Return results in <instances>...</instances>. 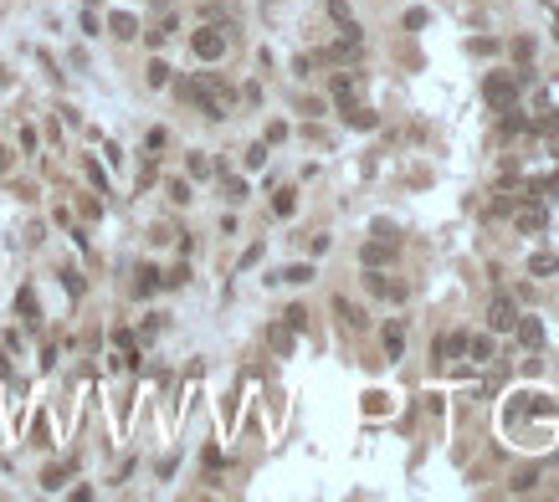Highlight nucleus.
Segmentation results:
<instances>
[{
    "instance_id": "obj_1",
    "label": "nucleus",
    "mask_w": 559,
    "mask_h": 502,
    "mask_svg": "<svg viewBox=\"0 0 559 502\" xmlns=\"http://www.w3.org/2000/svg\"><path fill=\"white\" fill-rule=\"evenodd\" d=\"M518 87H524V72H492L488 83H483V98L492 103V108H513Z\"/></svg>"
},
{
    "instance_id": "obj_2",
    "label": "nucleus",
    "mask_w": 559,
    "mask_h": 502,
    "mask_svg": "<svg viewBox=\"0 0 559 502\" xmlns=\"http://www.w3.org/2000/svg\"><path fill=\"white\" fill-rule=\"evenodd\" d=\"M190 46H195L200 62H216V57H226V31H221V26H205V31L190 36Z\"/></svg>"
},
{
    "instance_id": "obj_3",
    "label": "nucleus",
    "mask_w": 559,
    "mask_h": 502,
    "mask_svg": "<svg viewBox=\"0 0 559 502\" xmlns=\"http://www.w3.org/2000/svg\"><path fill=\"white\" fill-rule=\"evenodd\" d=\"M513 323H518V302H513V297H492V308H488V328H492V334H508Z\"/></svg>"
},
{
    "instance_id": "obj_4",
    "label": "nucleus",
    "mask_w": 559,
    "mask_h": 502,
    "mask_svg": "<svg viewBox=\"0 0 559 502\" xmlns=\"http://www.w3.org/2000/svg\"><path fill=\"white\" fill-rule=\"evenodd\" d=\"M365 287H370L375 297H390V302L406 297V287H400V282H385V272H380V267H365Z\"/></svg>"
},
{
    "instance_id": "obj_5",
    "label": "nucleus",
    "mask_w": 559,
    "mask_h": 502,
    "mask_svg": "<svg viewBox=\"0 0 559 502\" xmlns=\"http://www.w3.org/2000/svg\"><path fill=\"white\" fill-rule=\"evenodd\" d=\"M334 313L344 318V328H365V323H370L365 308H359V302H349V297H334Z\"/></svg>"
},
{
    "instance_id": "obj_6",
    "label": "nucleus",
    "mask_w": 559,
    "mask_h": 502,
    "mask_svg": "<svg viewBox=\"0 0 559 502\" xmlns=\"http://www.w3.org/2000/svg\"><path fill=\"white\" fill-rule=\"evenodd\" d=\"M518 338H524V349H539V343H544V323L539 318H524V313H518Z\"/></svg>"
},
{
    "instance_id": "obj_7",
    "label": "nucleus",
    "mask_w": 559,
    "mask_h": 502,
    "mask_svg": "<svg viewBox=\"0 0 559 502\" xmlns=\"http://www.w3.org/2000/svg\"><path fill=\"white\" fill-rule=\"evenodd\" d=\"M390 257H395V241H390V236H380V241L365 246V267H385Z\"/></svg>"
},
{
    "instance_id": "obj_8",
    "label": "nucleus",
    "mask_w": 559,
    "mask_h": 502,
    "mask_svg": "<svg viewBox=\"0 0 559 502\" xmlns=\"http://www.w3.org/2000/svg\"><path fill=\"white\" fill-rule=\"evenodd\" d=\"M354 98H359V77H334V103L354 108Z\"/></svg>"
},
{
    "instance_id": "obj_9",
    "label": "nucleus",
    "mask_w": 559,
    "mask_h": 502,
    "mask_svg": "<svg viewBox=\"0 0 559 502\" xmlns=\"http://www.w3.org/2000/svg\"><path fill=\"white\" fill-rule=\"evenodd\" d=\"M160 287H164V272H160V267H139V282H134V293H139V297L160 293Z\"/></svg>"
},
{
    "instance_id": "obj_10",
    "label": "nucleus",
    "mask_w": 559,
    "mask_h": 502,
    "mask_svg": "<svg viewBox=\"0 0 559 502\" xmlns=\"http://www.w3.org/2000/svg\"><path fill=\"white\" fill-rule=\"evenodd\" d=\"M462 354H467V338L462 334H447V338L436 343V359H462Z\"/></svg>"
},
{
    "instance_id": "obj_11",
    "label": "nucleus",
    "mask_w": 559,
    "mask_h": 502,
    "mask_svg": "<svg viewBox=\"0 0 559 502\" xmlns=\"http://www.w3.org/2000/svg\"><path fill=\"white\" fill-rule=\"evenodd\" d=\"M16 313H21V318L31 323V328L42 323V313H36V293H31V287H21V297H16Z\"/></svg>"
},
{
    "instance_id": "obj_12",
    "label": "nucleus",
    "mask_w": 559,
    "mask_h": 502,
    "mask_svg": "<svg viewBox=\"0 0 559 502\" xmlns=\"http://www.w3.org/2000/svg\"><path fill=\"white\" fill-rule=\"evenodd\" d=\"M528 272H534V277H554L559 272V257H554V251H539V257H528Z\"/></svg>"
},
{
    "instance_id": "obj_13",
    "label": "nucleus",
    "mask_w": 559,
    "mask_h": 502,
    "mask_svg": "<svg viewBox=\"0 0 559 502\" xmlns=\"http://www.w3.org/2000/svg\"><path fill=\"white\" fill-rule=\"evenodd\" d=\"M108 26H113V36H123V42H128V36H139V21L128 16V10H119V16H108Z\"/></svg>"
},
{
    "instance_id": "obj_14",
    "label": "nucleus",
    "mask_w": 559,
    "mask_h": 502,
    "mask_svg": "<svg viewBox=\"0 0 559 502\" xmlns=\"http://www.w3.org/2000/svg\"><path fill=\"white\" fill-rule=\"evenodd\" d=\"M400 349H406V328L390 323V328H385V354H390V359H400Z\"/></svg>"
},
{
    "instance_id": "obj_15",
    "label": "nucleus",
    "mask_w": 559,
    "mask_h": 502,
    "mask_svg": "<svg viewBox=\"0 0 559 502\" xmlns=\"http://www.w3.org/2000/svg\"><path fill=\"white\" fill-rule=\"evenodd\" d=\"M467 359H492V338L488 334H472V338H467Z\"/></svg>"
},
{
    "instance_id": "obj_16",
    "label": "nucleus",
    "mask_w": 559,
    "mask_h": 502,
    "mask_svg": "<svg viewBox=\"0 0 559 502\" xmlns=\"http://www.w3.org/2000/svg\"><path fill=\"white\" fill-rule=\"evenodd\" d=\"M267 343H272L277 354H293V328H288V323H277V328L267 334Z\"/></svg>"
},
{
    "instance_id": "obj_17",
    "label": "nucleus",
    "mask_w": 559,
    "mask_h": 502,
    "mask_svg": "<svg viewBox=\"0 0 559 502\" xmlns=\"http://www.w3.org/2000/svg\"><path fill=\"white\" fill-rule=\"evenodd\" d=\"M344 118H349V128H375V123H380V118H375L370 108H359V103H354V108H344Z\"/></svg>"
},
{
    "instance_id": "obj_18",
    "label": "nucleus",
    "mask_w": 559,
    "mask_h": 502,
    "mask_svg": "<svg viewBox=\"0 0 559 502\" xmlns=\"http://www.w3.org/2000/svg\"><path fill=\"white\" fill-rule=\"evenodd\" d=\"M277 282H298V287H303V282H313V267H303V261H298V267H288Z\"/></svg>"
},
{
    "instance_id": "obj_19",
    "label": "nucleus",
    "mask_w": 559,
    "mask_h": 502,
    "mask_svg": "<svg viewBox=\"0 0 559 502\" xmlns=\"http://www.w3.org/2000/svg\"><path fill=\"white\" fill-rule=\"evenodd\" d=\"M272 210H277V216H293V210H298V195H293V190H277V200H272Z\"/></svg>"
},
{
    "instance_id": "obj_20",
    "label": "nucleus",
    "mask_w": 559,
    "mask_h": 502,
    "mask_svg": "<svg viewBox=\"0 0 559 502\" xmlns=\"http://www.w3.org/2000/svg\"><path fill=\"white\" fill-rule=\"evenodd\" d=\"M267 164V144H252V149H246V169H262Z\"/></svg>"
},
{
    "instance_id": "obj_21",
    "label": "nucleus",
    "mask_w": 559,
    "mask_h": 502,
    "mask_svg": "<svg viewBox=\"0 0 559 502\" xmlns=\"http://www.w3.org/2000/svg\"><path fill=\"white\" fill-rule=\"evenodd\" d=\"M170 83V67H164V62H149V87H164Z\"/></svg>"
},
{
    "instance_id": "obj_22",
    "label": "nucleus",
    "mask_w": 559,
    "mask_h": 502,
    "mask_svg": "<svg viewBox=\"0 0 559 502\" xmlns=\"http://www.w3.org/2000/svg\"><path fill=\"white\" fill-rule=\"evenodd\" d=\"M164 190H170V200H175V205H185V200H190V184H185V180H170Z\"/></svg>"
},
{
    "instance_id": "obj_23",
    "label": "nucleus",
    "mask_w": 559,
    "mask_h": 502,
    "mask_svg": "<svg viewBox=\"0 0 559 502\" xmlns=\"http://www.w3.org/2000/svg\"><path fill=\"white\" fill-rule=\"evenodd\" d=\"M513 57H518V62L534 57V36H518V42H513Z\"/></svg>"
},
{
    "instance_id": "obj_24",
    "label": "nucleus",
    "mask_w": 559,
    "mask_h": 502,
    "mask_svg": "<svg viewBox=\"0 0 559 502\" xmlns=\"http://www.w3.org/2000/svg\"><path fill=\"white\" fill-rule=\"evenodd\" d=\"M190 175L205 180V175H211V159H205V154H190Z\"/></svg>"
},
{
    "instance_id": "obj_25",
    "label": "nucleus",
    "mask_w": 559,
    "mask_h": 502,
    "mask_svg": "<svg viewBox=\"0 0 559 502\" xmlns=\"http://www.w3.org/2000/svg\"><path fill=\"white\" fill-rule=\"evenodd\" d=\"M282 323H288V328H293V334H298V328H303V323H308V313H303V308H288V313H282Z\"/></svg>"
},
{
    "instance_id": "obj_26",
    "label": "nucleus",
    "mask_w": 559,
    "mask_h": 502,
    "mask_svg": "<svg viewBox=\"0 0 559 502\" xmlns=\"http://www.w3.org/2000/svg\"><path fill=\"white\" fill-rule=\"evenodd\" d=\"M472 51H477V57H492V51H498V42H492V36H477Z\"/></svg>"
},
{
    "instance_id": "obj_27",
    "label": "nucleus",
    "mask_w": 559,
    "mask_h": 502,
    "mask_svg": "<svg viewBox=\"0 0 559 502\" xmlns=\"http://www.w3.org/2000/svg\"><path fill=\"white\" fill-rule=\"evenodd\" d=\"M190 282V272L185 267H175V272H164V287H185Z\"/></svg>"
},
{
    "instance_id": "obj_28",
    "label": "nucleus",
    "mask_w": 559,
    "mask_h": 502,
    "mask_svg": "<svg viewBox=\"0 0 559 502\" xmlns=\"http://www.w3.org/2000/svg\"><path fill=\"white\" fill-rule=\"evenodd\" d=\"M226 200H246V184L241 180H226Z\"/></svg>"
},
{
    "instance_id": "obj_29",
    "label": "nucleus",
    "mask_w": 559,
    "mask_h": 502,
    "mask_svg": "<svg viewBox=\"0 0 559 502\" xmlns=\"http://www.w3.org/2000/svg\"><path fill=\"white\" fill-rule=\"evenodd\" d=\"M426 21H431V16H426V10H406V26H411V31H421Z\"/></svg>"
},
{
    "instance_id": "obj_30",
    "label": "nucleus",
    "mask_w": 559,
    "mask_h": 502,
    "mask_svg": "<svg viewBox=\"0 0 559 502\" xmlns=\"http://www.w3.org/2000/svg\"><path fill=\"white\" fill-rule=\"evenodd\" d=\"M288 139V123H267V144H282Z\"/></svg>"
},
{
    "instance_id": "obj_31",
    "label": "nucleus",
    "mask_w": 559,
    "mask_h": 502,
    "mask_svg": "<svg viewBox=\"0 0 559 502\" xmlns=\"http://www.w3.org/2000/svg\"><path fill=\"white\" fill-rule=\"evenodd\" d=\"M0 169H10V154H6V149H0Z\"/></svg>"
}]
</instances>
